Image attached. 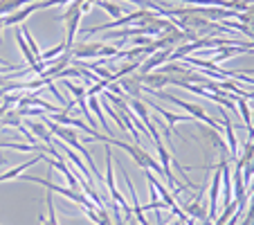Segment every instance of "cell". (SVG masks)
<instances>
[{"label": "cell", "mask_w": 254, "mask_h": 225, "mask_svg": "<svg viewBox=\"0 0 254 225\" xmlns=\"http://www.w3.org/2000/svg\"><path fill=\"white\" fill-rule=\"evenodd\" d=\"M36 9H45V7H43V0H41V2H36V5L20 7L18 11H14V14H9V16H7V18L2 20V23H5V25H18V23H23L25 18H29V16H32Z\"/></svg>", "instance_id": "cell-3"}, {"label": "cell", "mask_w": 254, "mask_h": 225, "mask_svg": "<svg viewBox=\"0 0 254 225\" xmlns=\"http://www.w3.org/2000/svg\"><path fill=\"white\" fill-rule=\"evenodd\" d=\"M236 104H239V108H241V117H243V122L248 124V129H250V124H252V115H250V108H248V101L241 97V99H236Z\"/></svg>", "instance_id": "cell-7"}, {"label": "cell", "mask_w": 254, "mask_h": 225, "mask_svg": "<svg viewBox=\"0 0 254 225\" xmlns=\"http://www.w3.org/2000/svg\"><path fill=\"white\" fill-rule=\"evenodd\" d=\"M126 2H133V5H144V7H149V9H155V11H162L155 2H151V0H126Z\"/></svg>", "instance_id": "cell-9"}, {"label": "cell", "mask_w": 254, "mask_h": 225, "mask_svg": "<svg viewBox=\"0 0 254 225\" xmlns=\"http://www.w3.org/2000/svg\"><path fill=\"white\" fill-rule=\"evenodd\" d=\"M97 5H101V9H106V11H108V14H111V16H115V18H122V9H120V7H117V5H111L108 0H99Z\"/></svg>", "instance_id": "cell-8"}, {"label": "cell", "mask_w": 254, "mask_h": 225, "mask_svg": "<svg viewBox=\"0 0 254 225\" xmlns=\"http://www.w3.org/2000/svg\"><path fill=\"white\" fill-rule=\"evenodd\" d=\"M65 88L74 95V101H77L79 106H81V113H83V117H86L88 122H90V129L95 126V122H92V115H90V108H88V104H86V97H88V88H83V86H74L72 81H65Z\"/></svg>", "instance_id": "cell-2"}, {"label": "cell", "mask_w": 254, "mask_h": 225, "mask_svg": "<svg viewBox=\"0 0 254 225\" xmlns=\"http://www.w3.org/2000/svg\"><path fill=\"white\" fill-rule=\"evenodd\" d=\"M27 126H29V129H32V131H34V133H36V135H39V138L43 140L45 144H48V151H50V149H52V140H50V133H48V131H45V126L36 124V122H29Z\"/></svg>", "instance_id": "cell-6"}, {"label": "cell", "mask_w": 254, "mask_h": 225, "mask_svg": "<svg viewBox=\"0 0 254 225\" xmlns=\"http://www.w3.org/2000/svg\"><path fill=\"white\" fill-rule=\"evenodd\" d=\"M2 25H5V23H2V20H0V41H2Z\"/></svg>", "instance_id": "cell-10"}, {"label": "cell", "mask_w": 254, "mask_h": 225, "mask_svg": "<svg viewBox=\"0 0 254 225\" xmlns=\"http://www.w3.org/2000/svg\"><path fill=\"white\" fill-rule=\"evenodd\" d=\"M225 135H227V144H230V151H232V155H239V142H236V135H234V129H232V122H230V117L225 115Z\"/></svg>", "instance_id": "cell-5"}, {"label": "cell", "mask_w": 254, "mask_h": 225, "mask_svg": "<svg viewBox=\"0 0 254 225\" xmlns=\"http://www.w3.org/2000/svg\"><path fill=\"white\" fill-rule=\"evenodd\" d=\"M151 106H153V108L158 110L160 115H162L164 120L169 122V129H167V138H171V135H173V126H176V122H189V120H191V117H187V115H173V113H169V110L160 108L158 104H151Z\"/></svg>", "instance_id": "cell-4"}, {"label": "cell", "mask_w": 254, "mask_h": 225, "mask_svg": "<svg viewBox=\"0 0 254 225\" xmlns=\"http://www.w3.org/2000/svg\"><path fill=\"white\" fill-rule=\"evenodd\" d=\"M151 92H153V95H158V97H167V99H169V101H173V104H176V106H180V108L189 110V113H191L193 117H198V120H202L207 126H209V129H216V131H218V124H216V122L211 120V117H207V115H205V110H202L200 106H196V104H189V101H180V99H178V97L167 95V92H158V90H151Z\"/></svg>", "instance_id": "cell-1"}]
</instances>
